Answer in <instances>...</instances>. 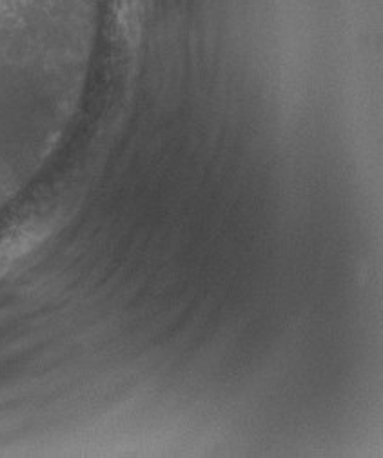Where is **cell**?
Returning <instances> with one entry per match:
<instances>
[{
    "label": "cell",
    "mask_w": 383,
    "mask_h": 458,
    "mask_svg": "<svg viewBox=\"0 0 383 458\" xmlns=\"http://www.w3.org/2000/svg\"><path fill=\"white\" fill-rule=\"evenodd\" d=\"M140 13H142L140 0H119V15H121L122 31L128 42L131 44H137L140 40V33H142Z\"/></svg>",
    "instance_id": "cell-2"
},
{
    "label": "cell",
    "mask_w": 383,
    "mask_h": 458,
    "mask_svg": "<svg viewBox=\"0 0 383 458\" xmlns=\"http://www.w3.org/2000/svg\"><path fill=\"white\" fill-rule=\"evenodd\" d=\"M42 237L44 233H40V229L26 227L0 242V271H4L12 262L31 251Z\"/></svg>",
    "instance_id": "cell-1"
}]
</instances>
